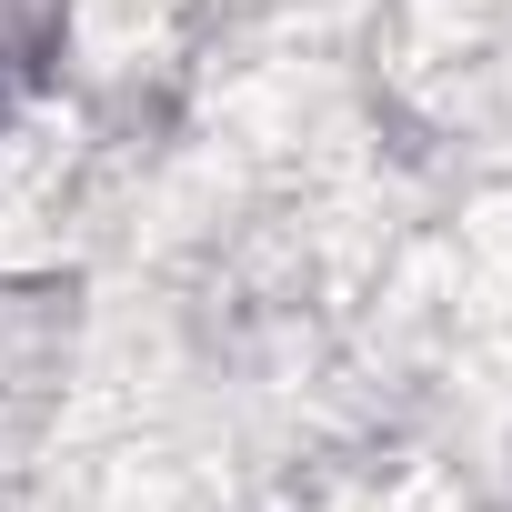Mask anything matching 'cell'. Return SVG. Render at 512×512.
<instances>
[{
    "label": "cell",
    "instance_id": "obj_1",
    "mask_svg": "<svg viewBox=\"0 0 512 512\" xmlns=\"http://www.w3.org/2000/svg\"><path fill=\"white\" fill-rule=\"evenodd\" d=\"M51 41H61L51 0H0V121H11V111L41 91V71H51Z\"/></svg>",
    "mask_w": 512,
    "mask_h": 512
}]
</instances>
